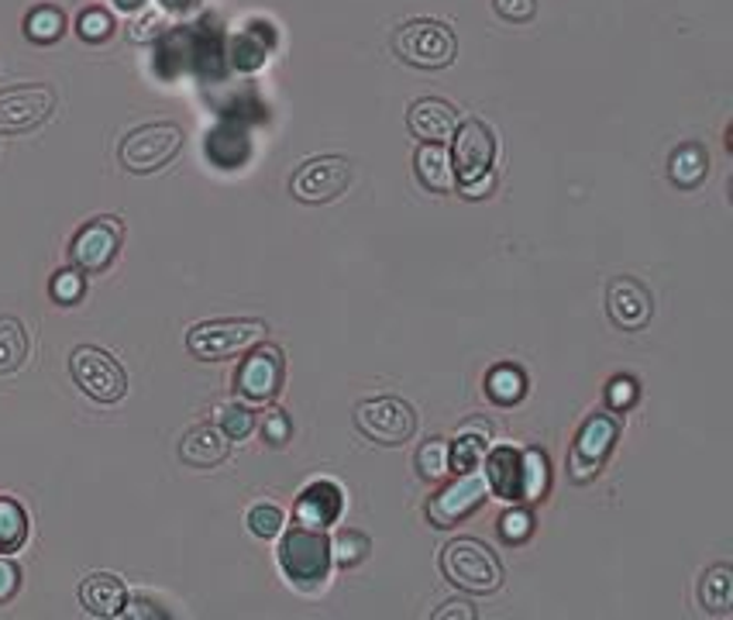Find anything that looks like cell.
I'll return each instance as SVG.
<instances>
[{
	"label": "cell",
	"instance_id": "obj_1",
	"mask_svg": "<svg viewBox=\"0 0 733 620\" xmlns=\"http://www.w3.org/2000/svg\"><path fill=\"white\" fill-rule=\"evenodd\" d=\"M441 572L452 586L465 589V593H496L503 582V566L496 551L479 538H455L441 551Z\"/></svg>",
	"mask_w": 733,
	"mask_h": 620
},
{
	"label": "cell",
	"instance_id": "obj_2",
	"mask_svg": "<svg viewBox=\"0 0 733 620\" xmlns=\"http://www.w3.org/2000/svg\"><path fill=\"white\" fill-rule=\"evenodd\" d=\"M393 49L413 70H444L455 62L458 42H455V31L444 21L417 18V21H406L396 31Z\"/></svg>",
	"mask_w": 733,
	"mask_h": 620
},
{
	"label": "cell",
	"instance_id": "obj_3",
	"mask_svg": "<svg viewBox=\"0 0 733 620\" xmlns=\"http://www.w3.org/2000/svg\"><path fill=\"white\" fill-rule=\"evenodd\" d=\"M279 566L297 586H321L331 569V541L324 531L293 524L279 541Z\"/></svg>",
	"mask_w": 733,
	"mask_h": 620
},
{
	"label": "cell",
	"instance_id": "obj_4",
	"mask_svg": "<svg viewBox=\"0 0 733 620\" xmlns=\"http://www.w3.org/2000/svg\"><path fill=\"white\" fill-rule=\"evenodd\" d=\"M183 148V128L169 121L142 124L121 142V166L127 173H155L169 166Z\"/></svg>",
	"mask_w": 733,
	"mask_h": 620
},
{
	"label": "cell",
	"instance_id": "obj_5",
	"mask_svg": "<svg viewBox=\"0 0 733 620\" xmlns=\"http://www.w3.org/2000/svg\"><path fill=\"white\" fill-rule=\"evenodd\" d=\"M617 438H620V421L613 414H592L576 434V445H571V455H568L571 483H579V486L592 483L602 473L607 458L613 455Z\"/></svg>",
	"mask_w": 733,
	"mask_h": 620
},
{
	"label": "cell",
	"instance_id": "obj_6",
	"mask_svg": "<svg viewBox=\"0 0 733 620\" xmlns=\"http://www.w3.org/2000/svg\"><path fill=\"white\" fill-rule=\"evenodd\" d=\"M266 338V321H204L186 334V349L204 362L231 359Z\"/></svg>",
	"mask_w": 733,
	"mask_h": 620
},
{
	"label": "cell",
	"instance_id": "obj_7",
	"mask_svg": "<svg viewBox=\"0 0 733 620\" xmlns=\"http://www.w3.org/2000/svg\"><path fill=\"white\" fill-rule=\"evenodd\" d=\"M70 372L76 386L97 403H117L127 393V372L121 369V362L97 349V345H80L70 355Z\"/></svg>",
	"mask_w": 733,
	"mask_h": 620
},
{
	"label": "cell",
	"instance_id": "obj_8",
	"mask_svg": "<svg viewBox=\"0 0 733 620\" xmlns=\"http://www.w3.org/2000/svg\"><path fill=\"white\" fill-rule=\"evenodd\" d=\"M355 427L365 434L369 442L379 445H403L413 427H417V414L406 400L400 396H379V400H365L355 411Z\"/></svg>",
	"mask_w": 733,
	"mask_h": 620
},
{
	"label": "cell",
	"instance_id": "obj_9",
	"mask_svg": "<svg viewBox=\"0 0 733 620\" xmlns=\"http://www.w3.org/2000/svg\"><path fill=\"white\" fill-rule=\"evenodd\" d=\"M486 496H489V483L479 469L458 473V479H452L441 493L431 496L427 517H431L434 527H455L458 520H465V517H472L475 510H479L486 504Z\"/></svg>",
	"mask_w": 733,
	"mask_h": 620
},
{
	"label": "cell",
	"instance_id": "obj_10",
	"mask_svg": "<svg viewBox=\"0 0 733 620\" xmlns=\"http://www.w3.org/2000/svg\"><path fill=\"white\" fill-rule=\"evenodd\" d=\"M348 183H352V163L341 155H321L300 166L290 190L303 204H331L348 190Z\"/></svg>",
	"mask_w": 733,
	"mask_h": 620
},
{
	"label": "cell",
	"instance_id": "obj_11",
	"mask_svg": "<svg viewBox=\"0 0 733 620\" xmlns=\"http://www.w3.org/2000/svg\"><path fill=\"white\" fill-rule=\"evenodd\" d=\"M124 238V225L117 217H93L90 225H83L70 245V259L80 272H104Z\"/></svg>",
	"mask_w": 733,
	"mask_h": 620
},
{
	"label": "cell",
	"instance_id": "obj_12",
	"mask_svg": "<svg viewBox=\"0 0 733 620\" xmlns=\"http://www.w3.org/2000/svg\"><path fill=\"white\" fill-rule=\"evenodd\" d=\"M455 148H452V166H455V179L458 186L479 179L486 173H493V159H496V138L479 117H472L455 128Z\"/></svg>",
	"mask_w": 733,
	"mask_h": 620
},
{
	"label": "cell",
	"instance_id": "obj_13",
	"mask_svg": "<svg viewBox=\"0 0 733 620\" xmlns=\"http://www.w3.org/2000/svg\"><path fill=\"white\" fill-rule=\"evenodd\" d=\"M282 376H286V362L282 352L276 345H259L251 349L248 359L238 365V376H235V390L245 400L255 403H266L282 390Z\"/></svg>",
	"mask_w": 733,
	"mask_h": 620
},
{
	"label": "cell",
	"instance_id": "obj_14",
	"mask_svg": "<svg viewBox=\"0 0 733 620\" xmlns=\"http://www.w3.org/2000/svg\"><path fill=\"white\" fill-rule=\"evenodd\" d=\"M55 107V93L49 86H18L0 93V132L18 135L39 128Z\"/></svg>",
	"mask_w": 733,
	"mask_h": 620
},
{
	"label": "cell",
	"instance_id": "obj_15",
	"mask_svg": "<svg viewBox=\"0 0 733 620\" xmlns=\"http://www.w3.org/2000/svg\"><path fill=\"white\" fill-rule=\"evenodd\" d=\"M607 310H610V321L623 331H641L648 328L651 314H654V303L644 283H637L630 276H620L610 283L607 293Z\"/></svg>",
	"mask_w": 733,
	"mask_h": 620
},
{
	"label": "cell",
	"instance_id": "obj_16",
	"mask_svg": "<svg viewBox=\"0 0 733 620\" xmlns=\"http://www.w3.org/2000/svg\"><path fill=\"white\" fill-rule=\"evenodd\" d=\"M341 507H344L341 486L331 483V479H317V483H310V486L300 493V500H297V507H293V517H297V524H303V527L324 531L328 524H334V520L341 517Z\"/></svg>",
	"mask_w": 733,
	"mask_h": 620
},
{
	"label": "cell",
	"instance_id": "obj_17",
	"mask_svg": "<svg viewBox=\"0 0 733 620\" xmlns=\"http://www.w3.org/2000/svg\"><path fill=\"white\" fill-rule=\"evenodd\" d=\"M406 128L413 132V138L421 142H431V145H444L455 128H458V117H455V107L448 101H437V97H424L410 107L406 114Z\"/></svg>",
	"mask_w": 733,
	"mask_h": 620
},
{
	"label": "cell",
	"instance_id": "obj_18",
	"mask_svg": "<svg viewBox=\"0 0 733 620\" xmlns=\"http://www.w3.org/2000/svg\"><path fill=\"white\" fill-rule=\"evenodd\" d=\"M231 452V438L217 424H200L183 438L179 445V458L194 469H210V465H220Z\"/></svg>",
	"mask_w": 733,
	"mask_h": 620
},
{
	"label": "cell",
	"instance_id": "obj_19",
	"mask_svg": "<svg viewBox=\"0 0 733 620\" xmlns=\"http://www.w3.org/2000/svg\"><path fill=\"white\" fill-rule=\"evenodd\" d=\"M127 589L114 572H93L80 582V603L90 617H121Z\"/></svg>",
	"mask_w": 733,
	"mask_h": 620
},
{
	"label": "cell",
	"instance_id": "obj_20",
	"mask_svg": "<svg viewBox=\"0 0 733 620\" xmlns=\"http://www.w3.org/2000/svg\"><path fill=\"white\" fill-rule=\"evenodd\" d=\"M483 462H486L489 493L499 496V500H520V448L499 445Z\"/></svg>",
	"mask_w": 733,
	"mask_h": 620
},
{
	"label": "cell",
	"instance_id": "obj_21",
	"mask_svg": "<svg viewBox=\"0 0 733 620\" xmlns=\"http://www.w3.org/2000/svg\"><path fill=\"white\" fill-rule=\"evenodd\" d=\"M413 169H417V179L427 186L431 194H452L458 179H455V166H452V155L444 145H431L424 142L413 155Z\"/></svg>",
	"mask_w": 733,
	"mask_h": 620
},
{
	"label": "cell",
	"instance_id": "obj_22",
	"mask_svg": "<svg viewBox=\"0 0 733 620\" xmlns=\"http://www.w3.org/2000/svg\"><path fill=\"white\" fill-rule=\"evenodd\" d=\"M493 438V427L486 421H465L458 427V438L452 445V473H475L486 458V445Z\"/></svg>",
	"mask_w": 733,
	"mask_h": 620
},
{
	"label": "cell",
	"instance_id": "obj_23",
	"mask_svg": "<svg viewBox=\"0 0 733 620\" xmlns=\"http://www.w3.org/2000/svg\"><path fill=\"white\" fill-rule=\"evenodd\" d=\"M551 486V462L540 448H524L520 452V500L537 504L548 496Z\"/></svg>",
	"mask_w": 733,
	"mask_h": 620
},
{
	"label": "cell",
	"instance_id": "obj_24",
	"mask_svg": "<svg viewBox=\"0 0 733 620\" xmlns=\"http://www.w3.org/2000/svg\"><path fill=\"white\" fill-rule=\"evenodd\" d=\"M527 393V376L520 365H493L489 376H486V396L493 403H499V407H514V403H520Z\"/></svg>",
	"mask_w": 733,
	"mask_h": 620
},
{
	"label": "cell",
	"instance_id": "obj_25",
	"mask_svg": "<svg viewBox=\"0 0 733 620\" xmlns=\"http://www.w3.org/2000/svg\"><path fill=\"white\" fill-rule=\"evenodd\" d=\"M28 359V334L18 318H0V376H11Z\"/></svg>",
	"mask_w": 733,
	"mask_h": 620
},
{
	"label": "cell",
	"instance_id": "obj_26",
	"mask_svg": "<svg viewBox=\"0 0 733 620\" xmlns=\"http://www.w3.org/2000/svg\"><path fill=\"white\" fill-rule=\"evenodd\" d=\"M706 173H710V159H706V152L699 148V145H682L672 155V163H668V176H672V183L685 186V190H692V186L703 183Z\"/></svg>",
	"mask_w": 733,
	"mask_h": 620
},
{
	"label": "cell",
	"instance_id": "obj_27",
	"mask_svg": "<svg viewBox=\"0 0 733 620\" xmlns=\"http://www.w3.org/2000/svg\"><path fill=\"white\" fill-rule=\"evenodd\" d=\"M699 600H703L710 613H730L733 610V569L713 566L703 576V586H699Z\"/></svg>",
	"mask_w": 733,
	"mask_h": 620
},
{
	"label": "cell",
	"instance_id": "obj_28",
	"mask_svg": "<svg viewBox=\"0 0 733 620\" xmlns=\"http://www.w3.org/2000/svg\"><path fill=\"white\" fill-rule=\"evenodd\" d=\"M28 538V514L11 496H0V555H11Z\"/></svg>",
	"mask_w": 733,
	"mask_h": 620
},
{
	"label": "cell",
	"instance_id": "obj_29",
	"mask_svg": "<svg viewBox=\"0 0 733 620\" xmlns=\"http://www.w3.org/2000/svg\"><path fill=\"white\" fill-rule=\"evenodd\" d=\"M62 31H66V18H62V11L52 8V4H42V8H35V11L24 18V35H28L31 42H39V45L59 42Z\"/></svg>",
	"mask_w": 733,
	"mask_h": 620
},
{
	"label": "cell",
	"instance_id": "obj_30",
	"mask_svg": "<svg viewBox=\"0 0 733 620\" xmlns=\"http://www.w3.org/2000/svg\"><path fill=\"white\" fill-rule=\"evenodd\" d=\"M372 551L369 538L355 527H341V531L331 538V562H338L341 569H355L359 562H365V555Z\"/></svg>",
	"mask_w": 733,
	"mask_h": 620
},
{
	"label": "cell",
	"instance_id": "obj_31",
	"mask_svg": "<svg viewBox=\"0 0 733 620\" xmlns=\"http://www.w3.org/2000/svg\"><path fill=\"white\" fill-rule=\"evenodd\" d=\"M417 469L427 483H437L452 473V445L444 438H431L417 452Z\"/></svg>",
	"mask_w": 733,
	"mask_h": 620
},
{
	"label": "cell",
	"instance_id": "obj_32",
	"mask_svg": "<svg viewBox=\"0 0 733 620\" xmlns=\"http://www.w3.org/2000/svg\"><path fill=\"white\" fill-rule=\"evenodd\" d=\"M534 535V514L527 507H509L499 517V538L506 545H524Z\"/></svg>",
	"mask_w": 733,
	"mask_h": 620
},
{
	"label": "cell",
	"instance_id": "obj_33",
	"mask_svg": "<svg viewBox=\"0 0 733 620\" xmlns=\"http://www.w3.org/2000/svg\"><path fill=\"white\" fill-rule=\"evenodd\" d=\"M220 431L228 434L231 442H241L255 427V411H248L245 403H231V407H220Z\"/></svg>",
	"mask_w": 733,
	"mask_h": 620
},
{
	"label": "cell",
	"instance_id": "obj_34",
	"mask_svg": "<svg viewBox=\"0 0 733 620\" xmlns=\"http://www.w3.org/2000/svg\"><path fill=\"white\" fill-rule=\"evenodd\" d=\"M76 31H80V39H86V42H107L111 31H114V21L101 8H86L76 21Z\"/></svg>",
	"mask_w": 733,
	"mask_h": 620
},
{
	"label": "cell",
	"instance_id": "obj_35",
	"mask_svg": "<svg viewBox=\"0 0 733 620\" xmlns=\"http://www.w3.org/2000/svg\"><path fill=\"white\" fill-rule=\"evenodd\" d=\"M248 527H251V535H259V538H276L282 531V510L272 507V504L251 507L248 510Z\"/></svg>",
	"mask_w": 733,
	"mask_h": 620
},
{
	"label": "cell",
	"instance_id": "obj_36",
	"mask_svg": "<svg viewBox=\"0 0 733 620\" xmlns=\"http://www.w3.org/2000/svg\"><path fill=\"white\" fill-rule=\"evenodd\" d=\"M637 396H641V386H637L633 376H613L610 386H607V403H610V411H617V414H627L637 403Z\"/></svg>",
	"mask_w": 733,
	"mask_h": 620
},
{
	"label": "cell",
	"instance_id": "obj_37",
	"mask_svg": "<svg viewBox=\"0 0 733 620\" xmlns=\"http://www.w3.org/2000/svg\"><path fill=\"white\" fill-rule=\"evenodd\" d=\"M83 290H86V279L80 269H62L52 276V297L59 303H76L83 297Z\"/></svg>",
	"mask_w": 733,
	"mask_h": 620
},
{
	"label": "cell",
	"instance_id": "obj_38",
	"mask_svg": "<svg viewBox=\"0 0 733 620\" xmlns=\"http://www.w3.org/2000/svg\"><path fill=\"white\" fill-rule=\"evenodd\" d=\"M290 434H293V424H290V417H286L282 411H269V414H266V421H262V438H266L269 445H286V442H290Z\"/></svg>",
	"mask_w": 733,
	"mask_h": 620
},
{
	"label": "cell",
	"instance_id": "obj_39",
	"mask_svg": "<svg viewBox=\"0 0 733 620\" xmlns=\"http://www.w3.org/2000/svg\"><path fill=\"white\" fill-rule=\"evenodd\" d=\"M493 4L503 21H514V24H524L537 14V0H493Z\"/></svg>",
	"mask_w": 733,
	"mask_h": 620
},
{
	"label": "cell",
	"instance_id": "obj_40",
	"mask_svg": "<svg viewBox=\"0 0 733 620\" xmlns=\"http://www.w3.org/2000/svg\"><path fill=\"white\" fill-rule=\"evenodd\" d=\"M18 589H21V569L11 562V558L0 555V603L14 600Z\"/></svg>",
	"mask_w": 733,
	"mask_h": 620
},
{
	"label": "cell",
	"instance_id": "obj_41",
	"mask_svg": "<svg viewBox=\"0 0 733 620\" xmlns=\"http://www.w3.org/2000/svg\"><path fill=\"white\" fill-rule=\"evenodd\" d=\"M124 617H166V610L163 607H155L152 600H142V597H135V600H124V610H121Z\"/></svg>",
	"mask_w": 733,
	"mask_h": 620
},
{
	"label": "cell",
	"instance_id": "obj_42",
	"mask_svg": "<svg viewBox=\"0 0 733 620\" xmlns=\"http://www.w3.org/2000/svg\"><path fill=\"white\" fill-rule=\"evenodd\" d=\"M434 617H437V620H452V617H462V620H475V610H472V603H465V600H455V603H444V610H437Z\"/></svg>",
	"mask_w": 733,
	"mask_h": 620
},
{
	"label": "cell",
	"instance_id": "obj_43",
	"mask_svg": "<svg viewBox=\"0 0 733 620\" xmlns=\"http://www.w3.org/2000/svg\"><path fill=\"white\" fill-rule=\"evenodd\" d=\"M465 190V197H472V200H479V197H486L489 190H493V173H486V176H479V179H472V183H465L462 186Z\"/></svg>",
	"mask_w": 733,
	"mask_h": 620
},
{
	"label": "cell",
	"instance_id": "obj_44",
	"mask_svg": "<svg viewBox=\"0 0 733 620\" xmlns=\"http://www.w3.org/2000/svg\"><path fill=\"white\" fill-rule=\"evenodd\" d=\"M114 4H117L121 11H127V14H132V11H142V8L148 4V0H114Z\"/></svg>",
	"mask_w": 733,
	"mask_h": 620
}]
</instances>
